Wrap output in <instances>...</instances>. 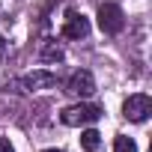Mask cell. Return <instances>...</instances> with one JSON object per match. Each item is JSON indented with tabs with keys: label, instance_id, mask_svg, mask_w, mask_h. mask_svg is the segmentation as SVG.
Instances as JSON below:
<instances>
[{
	"label": "cell",
	"instance_id": "cell-5",
	"mask_svg": "<svg viewBox=\"0 0 152 152\" xmlns=\"http://www.w3.org/2000/svg\"><path fill=\"white\" fill-rule=\"evenodd\" d=\"M149 113H152V99H149V96H143V93L128 96V99H125V104H122V116H125V119H131V122H146V119H149Z\"/></svg>",
	"mask_w": 152,
	"mask_h": 152
},
{
	"label": "cell",
	"instance_id": "cell-1",
	"mask_svg": "<svg viewBox=\"0 0 152 152\" xmlns=\"http://www.w3.org/2000/svg\"><path fill=\"white\" fill-rule=\"evenodd\" d=\"M12 87H15V90H21V93H36V90H51V87H57V75H54V72H45V69H36V72L24 75V78L12 81Z\"/></svg>",
	"mask_w": 152,
	"mask_h": 152
},
{
	"label": "cell",
	"instance_id": "cell-7",
	"mask_svg": "<svg viewBox=\"0 0 152 152\" xmlns=\"http://www.w3.org/2000/svg\"><path fill=\"white\" fill-rule=\"evenodd\" d=\"M81 146H84L87 152H99V149H102V134H99L96 128H87V131L81 134Z\"/></svg>",
	"mask_w": 152,
	"mask_h": 152
},
{
	"label": "cell",
	"instance_id": "cell-12",
	"mask_svg": "<svg viewBox=\"0 0 152 152\" xmlns=\"http://www.w3.org/2000/svg\"><path fill=\"white\" fill-rule=\"evenodd\" d=\"M45 152H63V149H45Z\"/></svg>",
	"mask_w": 152,
	"mask_h": 152
},
{
	"label": "cell",
	"instance_id": "cell-3",
	"mask_svg": "<svg viewBox=\"0 0 152 152\" xmlns=\"http://www.w3.org/2000/svg\"><path fill=\"white\" fill-rule=\"evenodd\" d=\"M63 90H66L69 96H78V99L93 96V93H96V78H93V72H87V69L72 72L69 78H66V84H63Z\"/></svg>",
	"mask_w": 152,
	"mask_h": 152
},
{
	"label": "cell",
	"instance_id": "cell-6",
	"mask_svg": "<svg viewBox=\"0 0 152 152\" xmlns=\"http://www.w3.org/2000/svg\"><path fill=\"white\" fill-rule=\"evenodd\" d=\"M63 36L66 39H87L90 36V21L81 12H69L66 15V24H63Z\"/></svg>",
	"mask_w": 152,
	"mask_h": 152
},
{
	"label": "cell",
	"instance_id": "cell-2",
	"mask_svg": "<svg viewBox=\"0 0 152 152\" xmlns=\"http://www.w3.org/2000/svg\"><path fill=\"white\" fill-rule=\"evenodd\" d=\"M102 116V107L99 104H72V107H66L63 113H60V119H63V125H90V122H96Z\"/></svg>",
	"mask_w": 152,
	"mask_h": 152
},
{
	"label": "cell",
	"instance_id": "cell-4",
	"mask_svg": "<svg viewBox=\"0 0 152 152\" xmlns=\"http://www.w3.org/2000/svg\"><path fill=\"white\" fill-rule=\"evenodd\" d=\"M99 27H102V33H107V36L122 33V27H125L122 9H119L116 3H102V6H99Z\"/></svg>",
	"mask_w": 152,
	"mask_h": 152
},
{
	"label": "cell",
	"instance_id": "cell-8",
	"mask_svg": "<svg viewBox=\"0 0 152 152\" xmlns=\"http://www.w3.org/2000/svg\"><path fill=\"white\" fill-rule=\"evenodd\" d=\"M39 60H42V63H60V60H63V48H60L57 42H48V45L39 51Z\"/></svg>",
	"mask_w": 152,
	"mask_h": 152
},
{
	"label": "cell",
	"instance_id": "cell-10",
	"mask_svg": "<svg viewBox=\"0 0 152 152\" xmlns=\"http://www.w3.org/2000/svg\"><path fill=\"white\" fill-rule=\"evenodd\" d=\"M0 152H15V149H12V143H9L6 137H0Z\"/></svg>",
	"mask_w": 152,
	"mask_h": 152
},
{
	"label": "cell",
	"instance_id": "cell-11",
	"mask_svg": "<svg viewBox=\"0 0 152 152\" xmlns=\"http://www.w3.org/2000/svg\"><path fill=\"white\" fill-rule=\"evenodd\" d=\"M6 48H9V42H6L3 36H0V60H3V54H6Z\"/></svg>",
	"mask_w": 152,
	"mask_h": 152
},
{
	"label": "cell",
	"instance_id": "cell-9",
	"mask_svg": "<svg viewBox=\"0 0 152 152\" xmlns=\"http://www.w3.org/2000/svg\"><path fill=\"white\" fill-rule=\"evenodd\" d=\"M113 152H137V143H134L131 137L119 134V137H116V143H113Z\"/></svg>",
	"mask_w": 152,
	"mask_h": 152
}]
</instances>
